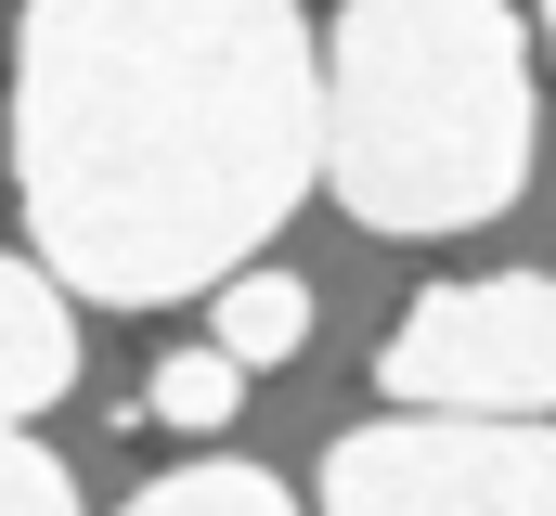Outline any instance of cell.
<instances>
[{
    "label": "cell",
    "mask_w": 556,
    "mask_h": 516,
    "mask_svg": "<svg viewBox=\"0 0 556 516\" xmlns=\"http://www.w3.org/2000/svg\"><path fill=\"white\" fill-rule=\"evenodd\" d=\"M311 181L324 52L298 0H26L13 194L65 297H220Z\"/></svg>",
    "instance_id": "1"
},
{
    "label": "cell",
    "mask_w": 556,
    "mask_h": 516,
    "mask_svg": "<svg viewBox=\"0 0 556 516\" xmlns=\"http://www.w3.org/2000/svg\"><path fill=\"white\" fill-rule=\"evenodd\" d=\"M324 516H556L544 413H389L324 452Z\"/></svg>",
    "instance_id": "3"
},
{
    "label": "cell",
    "mask_w": 556,
    "mask_h": 516,
    "mask_svg": "<svg viewBox=\"0 0 556 516\" xmlns=\"http://www.w3.org/2000/svg\"><path fill=\"white\" fill-rule=\"evenodd\" d=\"M324 194L363 233H479L531 194V26L518 0H337Z\"/></svg>",
    "instance_id": "2"
},
{
    "label": "cell",
    "mask_w": 556,
    "mask_h": 516,
    "mask_svg": "<svg viewBox=\"0 0 556 516\" xmlns=\"http://www.w3.org/2000/svg\"><path fill=\"white\" fill-rule=\"evenodd\" d=\"M0 516H78V478H65V452H39L26 426H0Z\"/></svg>",
    "instance_id": "9"
},
{
    "label": "cell",
    "mask_w": 556,
    "mask_h": 516,
    "mask_svg": "<svg viewBox=\"0 0 556 516\" xmlns=\"http://www.w3.org/2000/svg\"><path fill=\"white\" fill-rule=\"evenodd\" d=\"M544 26H556V0H544Z\"/></svg>",
    "instance_id": "10"
},
{
    "label": "cell",
    "mask_w": 556,
    "mask_h": 516,
    "mask_svg": "<svg viewBox=\"0 0 556 516\" xmlns=\"http://www.w3.org/2000/svg\"><path fill=\"white\" fill-rule=\"evenodd\" d=\"M233 400H247V362H233V349H168L155 387H142L155 426H233Z\"/></svg>",
    "instance_id": "8"
},
{
    "label": "cell",
    "mask_w": 556,
    "mask_h": 516,
    "mask_svg": "<svg viewBox=\"0 0 556 516\" xmlns=\"http://www.w3.org/2000/svg\"><path fill=\"white\" fill-rule=\"evenodd\" d=\"M65 387H78V310H65V284L26 271V258H0V426L52 413Z\"/></svg>",
    "instance_id": "5"
},
{
    "label": "cell",
    "mask_w": 556,
    "mask_h": 516,
    "mask_svg": "<svg viewBox=\"0 0 556 516\" xmlns=\"http://www.w3.org/2000/svg\"><path fill=\"white\" fill-rule=\"evenodd\" d=\"M376 387L402 413H556V284L544 271L427 284L376 349Z\"/></svg>",
    "instance_id": "4"
},
{
    "label": "cell",
    "mask_w": 556,
    "mask_h": 516,
    "mask_svg": "<svg viewBox=\"0 0 556 516\" xmlns=\"http://www.w3.org/2000/svg\"><path fill=\"white\" fill-rule=\"evenodd\" d=\"M117 516H298L273 465H233V452H207V465H168V478H142Z\"/></svg>",
    "instance_id": "7"
},
{
    "label": "cell",
    "mask_w": 556,
    "mask_h": 516,
    "mask_svg": "<svg viewBox=\"0 0 556 516\" xmlns=\"http://www.w3.org/2000/svg\"><path fill=\"white\" fill-rule=\"evenodd\" d=\"M207 349H233L247 375H260V362H298V349H311V284H298V271H233Z\"/></svg>",
    "instance_id": "6"
}]
</instances>
